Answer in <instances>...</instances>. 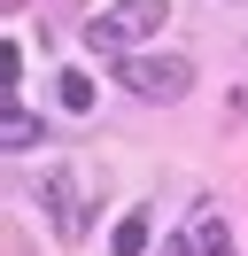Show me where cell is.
Returning a JSON list of instances; mask_svg holds the SVG:
<instances>
[{"instance_id": "obj_1", "label": "cell", "mask_w": 248, "mask_h": 256, "mask_svg": "<svg viewBox=\"0 0 248 256\" xmlns=\"http://www.w3.org/2000/svg\"><path fill=\"white\" fill-rule=\"evenodd\" d=\"M116 78H124V94L155 101V109H170V101L194 94V62H178V54H124Z\"/></svg>"}, {"instance_id": "obj_2", "label": "cell", "mask_w": 248, "mask_h": 256, "mask_svg": "<svg viewBox=\"0 0 248 256\" xmlns=\"http://www.w3.org/2000/svg\"><path fill=\"white\" fill-rule=\"evenodd\" d=\"M163 16H170L163 0H116V8H101V16L86 24V39H93L101 54H124L132 39H148V32H155Z\"/></svg>"}, {"instance_id": "obj_3", "label": "cell", "mask_w": 248, "mask_h": 256, "mask_svg": "<svg viewBox=\"0 0 248 256\" xmlns=\"http://www.w3.org/2000/svg\"><path fill=\"white\" fill-rule=\"evenodd\" d=\"M39 202H46V218H54V233H62V240H86L93 210H86V186H78V171H70V163L39 171Z\"/></svg>"}, {"instance_id": "obj_4", "label": "cell", "mask_w": 248, "mask_h": 256, "mask_svg": "<svg viewBox=\"0 0 248 256\" xmlns=\"http://www.w3.org/2000/svg\"><path fill=\"white\" fill-rule=\"evenodd\" d=\"M186 233H194L202 256H240V248H232V225L217 218V202H194V210H186Z\"/></svg>"}, {"instance_id": "obj_5", "label": "cell", "mask_w": 248, "mask_h": 256, "mask_svg": "<svg viewBox=\"0 0 248 256\" xmlns=\"http://www.w3.org/2000/svg\"><path fill=\"white\" fill-rule=\"evenodd\" d=\"M108 248H116V256H140V248H148V210H132V218L108 233Z\"/></svg>"}, {"instance_id": "obj_6", "label": "cell", "mask_w": 248, "mask_h": 256, "mask_svg": "<svg viewBox=\"0 0 248 256\" xmlns=\"http://www.w3.org/2000/svg\"><path fill=\"white\" fill-rule=\"evenodd\" d=\"M54 94H62V109H78V116L93 109V78H86V70H62V86H54Z\"/></svg>"}, {"instance_id": "obj_7", "label": "cell", "mask_w": 248, "mask_h": 256, "mask_svg": "<svg viewBox=\"0 0 248 256\" xmlns=\"http://www.w3.org/2000/svg\"><path fill=\"white\" fill-rule=\"evenodd\" d=\"M0 132H8V148H39V116L16 109V101H8V124H0Z\"/></svg>"}, {"instance_id": "obj_8", "label": "cell", "mask_w": 248, "mask_h": 256, "mask_svg": "<svg viewBox=\"0 0 248 256\" xmlns=\"http://www.w3.org/2000/svg\"><path fill=\"white\" fill-rule=\"evenodd\" d=\"M163 256H194V233H178V240H163Z\"/></svg>"}]
</instances>
